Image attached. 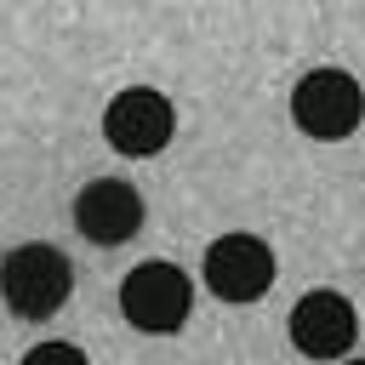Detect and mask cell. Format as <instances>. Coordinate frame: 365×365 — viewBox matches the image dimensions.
Segmentation results:
<instances>
[{
    "mask_svg": "<svg viewBox=\"0 0 365 365\" xmlns=\"http://www.w3.org/2000/svg\"><path fill=\"white\" fill-rule=\"evenodd\" d=\"M188 308H194V279L177 268V262H137L125 279H120V314H125V325H137V331H148V336H171V331H182V319H188Z\"/></svg>",
    "mask_w": 365,
    "mask_h": 365,
    "instance_id": "cell-1",
    "label": "cell"
},
{
    "mask_svg": "<svg viewBox=\"0 0 365 365\" xmlns=\"http://www.w3.org/2000/svg\"><path fill=\"white\" fill-rule=\"evenodd\" d=\"M74 291V268L57 245H17L0 262V297L23 319H51Z\"/></svg>",
    "mask_w": 365,
    "mask_h": 365,
    "instance_id": "cell-2",
    "label": "cell"
},
{
    "mask_svg": "<svg viewBox=\"0 0 365 365\" xmlns=\"http://www.w3.org/2000/svg\"><path fill=\"white\" fill-rule=\"evenodd\" d=\"M291 120L297 131L319 137V143H336L348 131H359L365 120V91L348 68H308L291 91Z\"/></svg>",
    "mask_w": 365,
    "mask_h": 365,
    "instance_id": "cell-3",
    "label": "cell"
},
{
    "mask_svg": "<svg viewBox=\"0 0 365 365\" xmlns=\"http://www.w3.org/2000/svg\"><path fill=\"white\" fill-rule=\"evenodd\" d=\"M200 279H205L222 302H257V297L274 285V251H268V240H257V234H222V240L205 245Z\"/></svg>",
    "mask_w": 365,
    "mask_h": 365,
    "instance_id": "cell-4",
    "label": "cell"
},
{
    "mask_svg": "<svg viewBox=\"0 0 365 365\" xmlns=\"http://www.w3.org/2000/svg\"><path fill=\"white\" fill-rule=\"evenodd\" d=\"M171 131H177V114H171L165 91H154V86H131V91H120V97L103 108V137H108L120 154H131V160L160 154V148L171 143Z\"/></svg>",
    "mask_w": 365,
    "mask_h": 365,
    "instance_id": "cell-5",
    "label": "cell"
},
{
    "mask_svg": "<svg viewBox=\"0 0 365 365\" xmlns=\"http://www.w3.org/2000/svg\"><path fill=\"white\" fill-rule=\"evenodd\" d=\"M285 331L302 359H342L359 336V314L342 291H308V297H297Z\"/></svg>",
    "mask_w": 365,
    "mask_h": 365,
    "instance_id": "cell-6",
    "label": "cell"
},
{
    "mask_svg": "<svg viewBox=\"0 0 365 365\" xmlns=\"http://www.w3.org/2000/svg\"><path fill=\"white\" fill-rule=\"evenodd\" d=\"M74 228L97 245H120L143 228V194L120 177H97L74 194Z\"/></svg>",
    "mask_w": 365,
    "mask_h": 365,
    "instance_id": "cell-7",
    "label": "cell"
},
{
    "mask_svg": "<svg viewBox=\"0 0 365 365\" xmlns=\"http://www.w3.org/2000/svg\"><path fill=\"white\" fill-rule=\"evenodd\" d=\"M23 365H91L74 342H34L29 354H23Z\"/></svg>",
    "mask_w": 365,
    "mask_h": 365,
    "instance_id": "cell-8",
    "label": "cell"
},
{
    "mask_svg": "<svg viewBox=\"0 0 365 365\" xmlns=\"http://www.w3.org/2000/svg\"><path fill=\"white\" fill-rule=\"evenodd\" d=\"M342 365H365V359H342Z\"/></svg>",
    "mask_w": 365,
    "mask_h": 365,
    "instance_id": "cell-9",
    "label": "cell"
}]
</instances>
